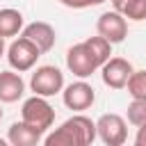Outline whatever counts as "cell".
Instances as JSON below:
<instances>
[{
    "instance_id": "cell-8",
    "label": "cell",
    "mask_w": 146,
    "mask_h": 146,
    "mask_svg": "<svg viewBox=\"0 0 146 146\" xmlns=\"http://www.w3.org/2000/svg\"><path fill=\"white\" fill-rule=\"evenodd\" d=\"M132 64L123 57H110L103 66H100V75H103V82L110 87V89H125L130 75H132Z\"/></svg>"
},
{
    "instance_id": "cell-1",
    "label": "cell",
    "mask_w": 146,
    "mask_h": 146,
    "mask_svg": "<svg viewBox=\"0 0 146 146\" xmlns=\"http://www.w3.org/2000/svg\"><path fill=\"white\" fill-rule=\"evenodd\" d=\"M96 137H98L96 123L84 114H75L66 119L57 130L46 135L43 144L46 146H89L94 144Z\"/></svg>"
},
{
    "instance_id": "cell-9",
    "label": "cell",
    "mask_w": 146,
    "mask_h": 146,
    "mask_svg": "<svg viewBox=\"0 0 146 146\" xmlns=\"http://www.w3.org/2000/svg\"><path fill=\"white\" fill-rule=\"evenodd\" d=\"M96 30L100 36H105L110 43H121L125 36H128V23H125V16L121 11H105L98 16V23H96Z\"/></svg>"
},
{
    "instance_id": "cell-17",
    "label": "cell",
    "mask_w": 146,
    "mask_h": 146,
    "mask_svg": "<svg viewBox=\"0 0 146 146\" xmlns=\"http://www.w3.org/2000/svg\"><path fill=\"white\" fill-rule=\"evenodd\" d=\"M121 14L130 21H146V0H128Z\"/></svg>"
},
{
    "instance_id": "cell-12",
    "label": "cell",
    "mask_w": 146,
    "mask_h": 146,
    "mask_svg": "<svg viewBox=\"0 0 146 146\" xmlns=\"http://www.w3.org/2000/svg\"><path fill=\"white\" fill-rule=\"evenodd\" d=\"M41 139H43V135H41L39 130H34V128H32L30 123H25V121H16V123H11L9 130H7V141H9L11 146H36Z\"/></svg>"
},
{
    "instance_id": "cell-13",
    "label": "cell",
    "mask_w": 146,
    "mask_h": 146,
    "mask_svg": "<svg viewBox=\"0 0 146 146\" xmlns=\"http://www.w3.org/2000/svg\"><path fill=\"white\" fill-rule=\"evenodd\" d=\"M23 14L18 9H0V36L9 39V36H16L21 30H23Z\"/></svg>"
},
{
    "instance_id": "cell-4",
    "label": "cell",
    "mask_w": 146,
    "mask_h": 146,
    "mask_svg": "<svg viewBox=\"0 0 146 146\" xmlns=\"http://www.w3.org/2000/svg\"><path fill=\"white\" fill-rule=\"evenodd\" d=\"M30 89L36 94V96H55L64 89V73L57 68V66H39L32 78H30Z\"/></svg>"
},
{
    "instance_id": "cell-10",
    "label": "cell",
    "mask_w": 146,
    "mask_h": 146,
    "mask_svg": "<svg viewBox=\"0 0 146 146\" xmlns=\"http://www.w3.org/2000/svg\"><path fill=\"white\" fill-rule=\"evenodd\" d=\"M23 36L30 39L41 52H48L52 50L55 41H57V34H55V27L50 23H43V21H34L30 25L23 27Z\"/></svg>"
},
{
    "instance_id": "cell-7",
    "label": "cell",
    "mask_w": 146,
    "mask_h": 146,
    "mask_svg": "<svg viewBox=\"0 0 146 146\" xmlns=\"http://www.w3.org/2000/svg\"><path fill=\"white\" fill-rule=\"evenodd\" d=\"M62 100L68 110L73 112H82V110H89L96 100V91L89 82H84L82 78L78 82H71L64 91H62Z\"/></svg>"
},
{
    "instance_id": "cell-19",
    "label": "cell",
    "mask_w": 146,
    "mask_h": 146,
    "mask_svg": "<svg viewBox=\"0 0 146 146\" xmlns=\"http://www.w3.org/2000/svg\"><path fill=\"white\" fill-rule=\"evenodd\" d=\"M135 144L137 146H146V123L137 125V135H135Z\"/></svg>"
},
{
    "instance_id": "cell-21",
    "label": "cell",
    "mask_w": 146,
    "mask_h": 146,
    "mask_svg": "<svg viewBox=\"0 0 146 146\" xmlns=\"http://www.w3.org/2000/svg\"><path fill=\"white\" fill-rule=\"evenodd\" d=\"M5 55V36H0V57Z\"/></svg>"
},
{
    "instance_id": "cell-6",
    "label": "cell",
    "mask_w": 146,
    "mask_h": 146,
    "mask_svg": "<svg viewBox=\"0 0 146 146\" xmlns=\"http://www.w3.org/2000/svg\"><path fill=\"white\" fill-rule=\"evenodd\" d=\"M96 130H98V139L107 146H121L128 139V125L125 119L119 114H103L96 121Z\"/></svg>"
},
{
    "instance_id": "cell-16",
    "label": "cell",
    "mask_w": 146,
    "mask_h": 146,
    "mask_svg": "<svg viewBox=\"0 0 146 146\" xmlns=\"http://www.w3.org/2000/svg\"><path fill=\"white\" fill-rule=\"evenodd\" d=\"M125 116H128V121H130L132 125L146 123V98H132V103L128 105Z\"/></svg>"
},
{
    "instance_id": "cell-5",
    "label": "cell",
    "mask_w": 146,
    "mask_h": 146,
    "mask_svg": "<svg viewBox=\"0 0 146 146\" xmlns=\"http://www.w3.org/2000/svg\"><path fill=\"white\" fill-rule=\"evenodd\" d=\"M66 66H68V71L75 78H82V80L91 78L100 68L98 62H96V57L91 55V50L87 48L84 41H80V43H75V46H71L66 50Z\"/></svg>"
},
{
    "instance_id": "cell-2",
    "label": "cell",
    "mask_w": 146,
    "mask_h": 146,
    "mask_svg": "<svg viewBox=\"0 0 146 146\" xmlns=\"http://www.w3.org/2000/svg\"><path fill=\"white\" fill-rule=\"evenodd\" d=\"M21 116H23L25 123H30V125H32L34 130H39L41 135L55 123V110H52V105L46 100V96H36V94L23 103Z\"/></svg>"
},
{
    "instance_id": "cell-15",
    "label": "cell",
    "mask_w": 146,
    "mask_h": 146,
    "mask_svg": "<svg viewBox=\"0 0 146 146\" xmlns=\"http://www.w3.org/2000/svg\"><path fill=\"white\" fill-rule=\"evenodd\" d=\"M125 89L130 98H146V71H132Z\"/></svg>"
},
{
    "instance_id": "cell-22",
    "label": "cell",
    "mask_w": 146,
    "mask_h": 146,
    "mask_svg": "<svg viewBox=\"0 0 146 146\" xmlns=\"http://www.w3.org/2000/svg\"><path fill=\"white\" fill-rule=\"evenodd\" d=\"M100 2H105V0H94V5H100Z\"/></svg>"
},
{
    "instance_id": "cell-3",
    "label": "cell",
    "mask_w": 146,
    "mask_h": 146,
    "mask_svg": "<svg viewBox=\"0 0 146 146\" xmlns=\"http://www.w3.org/2000/svg\"><path fill=\"white\" fill-rule=\"evenodd\" d=\"M41 55H43V52H41L30 39H25L23 34H21L18 39H14V41L9 43V48H7V62H9V66H11L14 71H18V73L30 71Z\"/></svg>"
},
{
    "instance_id": "cell-14",
    "label": "cell",
    "mask_w": 146,
    "mask_h": 146,
    "mask_svg": "<svg viewBox=\"0 0 146 146\" xmlns=\"http://www.w3.org/2000/svg\"><path fill=\"white\" fill-rule=\"evenodd\" d=\"M84 43H87V48L91 50V55L96 57V62H98V66H103L107 59H110V55H112V46L114 43H110L105 36H89V39H84Z\"/></svg>"
},
{
    "instance_id": "cell-24",
    "label": "cell",
    "mask_w": 146,
    "mask_h": 146,
    "mask_svg": "<svg viewBox=\"0 0 146 146\" xmlns=\"http://www.w3.org/2000/svg\"><path fill=\"white\" fill-rule=\"evenodd\" d=\"M2 144H5V141H2V139H0V146H2Z\"/></svg>"
},
{
    "instance_id": "cell-11",
    "label": "cell",
    "mask_w": 146,
    "mask_h": 146,
    "mask_svg": "<svg viewBox=\"0 0 146 146\" xmlns=\"http://www.w3.org/2000/svg\"><path fill=\"white\" fill-rule=\"evenodd\" d=\"M25 94V82L21 73L0 71V103H16Z\"/></svg>"
},
{
    "instance_id": "cell-18",
    "label": "cell",
    "mask_w": 146,
    "mask_h": 146,
    "mask_svg": "<svg viewBox=\"0 0 146 146\" xmlns=\"http://www.w3.org/2000/svg\"><path fill=\"white\" fill-rule=\"evenodd\" d=\"M62 5L71 7V9H84V7H91L94 0H59Z\"/></svg>"
},
{
    "instance_id": "cell-20",
    "label": "cell",
    "mask_w": 146,
    "mask_h": 146,
    "mask_svg": "<svg viewBox=\"0 0 146 146\" xmlns=\"http://www.w3.org/2000/svg\"><path fill=\"white\" fill-rule=\"evenodd\" d=\"M125 2H128V0H112V7H114L116 11H121V9L125 7Z\"/></svg>"
},
{
    "instance_id": "cell-23",
    "label": "cell",
    "mask_w": 146,
    "mask_h": 146,
    "mask_svg": "<svg viewBox=\"0 0 146 146\" xmlns=\"http://www.w3.org/2000/svg\"><path fill=\"white\" fill-rule=\"evenodd\" d=\"M2 116H5V112H2V107H0V121H2Z\"/></svg>"
}]
</instances>
